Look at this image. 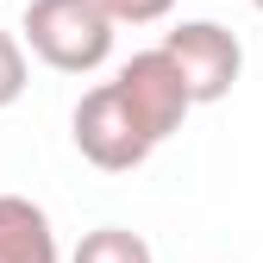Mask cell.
<instances>
[{
    "label": "cell",
    "instance_id": "obj_1",
    "mask_svg": "<svg viewBox=\"0 0 263 263\" xmlns=\"http://www.w3.org/2000/svg\"><path fill=\"white\" fill-rule=\"evenodd\" d=\"M113 19L101 0H31L19 19V44L57 76H88L113 57Z\"/></svg>",
    "mask_w": 263,
    "mask_h": 263
},
{
    "label": "cell",
    "instance_id": "obj_2",
    "mask_svg": "<svg viewBox=\"0 0 263 263\" xmlns=\"http://www.w3.org/2000/svg\"><path fill=\"white\" fill-rule=\"evenodd\" d=\"M69 132H76V151L94 163V170H107V176L138 170V163L157 151V144L144 138V125L132 119V107L119 101V88H113V82L88 88L82 101H76V119H69Z\"/></svg>",
    "mask_w": 263,
    "mask_h": 263
},
{
    "label": "cell",
    "instance_id": "obj_3",
    "mask_svg": "<svg viewBox=\"0 0 263 263\" xmlns=\"http://www.w3.org/2000/svg\"><path fill=\"white\" fill-rule=\"evenodd\" d=\"M113 88H119V101L132 107V119L144 125L151 144H163L170 132H182V119L194 113V94H188L182 69L170 63V50H163V44H157V50H138V57L113 76Z\"/></svg>",
    "mask_w": 263,
    "mask_h": 263
},
{
    "label": "cell",
    "instance_id": "obj_4",
    "mask_svg": "<svg viewBox=\"0 0 263 263\" xmlns=\"http://www.w3.org/2000/svg\"><path fill=\"white\" fill-rule=\"evenodd\" d=\"M163 50H170V63L182 69L188 94H194V107H207V101H226L245 69V44H238V31H226L219 19H182L170 38H163Z\"/></svg>",
    "mask_w": 263,
    "mask_h": 263
},
{
    "label": "cell",
    "instance_id": "obj_5",
    "mask_svg": "<svg viewBox=\"0 0 263 263\" xmlns=\"http://www.w3.org/2000/svg\"><path fill=\"white\" fill-rule=\"evenodd\" d=\"M0 263H63L50 213L25 194H0Z\"/></svg>",
    "mask_w": 263,
    "mask_h": 263
},
{
    "label": "cell",
    "instance_id": "obj_6",
    "mask_svg": "<svg viewBox=\"0 0 263 263\" xmlns=\"http://www.w3.org/2000/svg\"><path fill=\"white\" fill-rule=\"evenodd\" d=\"M69 263H157V251L132 226H94V232H82Z\"/></svg>",
    "mask_w": 263,
    "mask_h": 263
},
{
    "label": "cell",
    "instance_id": "obj_7",
    "mask_svg": "<svg viewBox=\"0 0 263 263\" xmlns=\"http://www.w3.org/2000/svg\"><path fill=\"white\" fill-rule=\"evenodd\" d=\"M19 94H25V44L0 31V107H13Z\"/></svg>",
    "mask_w": 263,
    "mask_h": 263
},
{
    "label": "cell",
    "instance_id": "obj_8",
    "mask_svg": "<svg viewBox=\"0 0 263 263\" xmlns=\"http://www.w3.org/2000/svg\"><path fill=\"white\" fill-rule=\"evenodd\" d=\"M101 7L113 25H157V19H170L176 0H101Z\"/></svg>",
    "mask_w": 263,
    "mask_h": 263
},
{
    "label": "cell",
    "instance_id": "obj_9",
    "mask_svg": "<svg viewBox=\"0 0 263 263\" xmlns=\"http://www.w3.org/2000/svg\"><path fill=\"white\" fill-rule=\"evenodd\" d=\"M251 7H257V13H263V0H251Z\"/></svg>",
    "mask_w": 263,
    "mask_h": 263
}]
</instances>
